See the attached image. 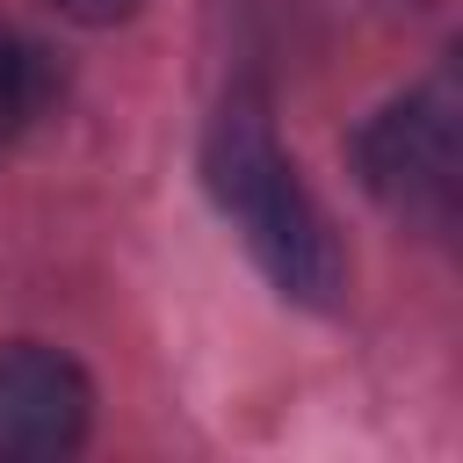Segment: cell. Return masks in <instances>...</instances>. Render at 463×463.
<instances>
[{
	"label": "cell",
	"mask_w": 463,
	"mask_h": 463,
	"mask_svg": "<svg viewBox=\"0 0 463 463\" xmlns=\"http://www.w3.org/2000/svg\"><path fill=\"white\" fill-rule=\"evenodd\" d=\"M58 14H72V22H116V14H130L137 0H51Z\"/></svg>",
	"instance_id": "5b68a950"
},
{
	"label": "cell",
	"mask_w": 463,
	"mask_h": 463,
	"mask_svg": "<svg viewBox=\"0 0 463 463\" xmlns=\"http://www.w3.org/2000/svg\"><path fill=\"white\" fill-rule=\"evenodd\" d=\"M203 181L217 195V210L239 224L246 253L260 260V275L297 297V304H333L340 282H347V260H340V239L326 224V210L311 203V188L297 181L289 152L275 145V123H268V101L253 87H232L210 116V137H203Z\"/></svg>",
	"instance_id": "6da1fadb"
},
{
	"label": "cell",
	"mask_w": 463,
	"mask_h": 463,
	"mask_svg": "<svg viewBox=\"0 0 463 463\" xmlns=\"http://www.w3.org/2000/svg\"><path fill=\"white\" fill-rule=\"evenodd\" d=\"M354 166H362V188L398 210V217H420V224H449L456 217V166H463V130H456V94L449 80L376 109L362 130H354Z\"/></svg>",
	"instance_id": "7a4b0ae2"
},
{
	"label": "cell",
	"mask_w": 463,
	"mask_h": 463,
	"mask_svg": "<svg viewBox=\"0 0 463 463\" xmlns=\"http://www.w3.org/2000/svg\"><path fill=\"white\" fill-rule=\"evenodd\" d=\"M94 412L87 376L36 340L0 347V463H51L65 449H80Z\"/></svg>",
	"instance_id": "3957f363"
},
{
	"label": "cell",
	"mask_w": 463,
	"mask_h": 463,
	"mask_svg": "<svg viewBox=\"0 0 463 463\" xmlns=\"http://www.w3.org/2000/svg\"><path fill=\"white\" fill-rule=\"evenodd\" d=\"M43 101H51V58L29 36L0 29V152L43 116Z\"/></svg>",
	"instance_id": "277c9868"
}]
</instances>
